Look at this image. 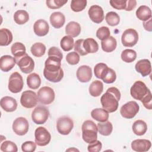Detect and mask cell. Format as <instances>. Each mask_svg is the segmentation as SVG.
<instances>
[{
	"mask_svg": "<svg viewBox=\"0 0 152 152\" xmlns=\"http://www.w3.org/2000/svg\"><path fill=\"white\" fill-rule=\"evenodd\" d=\"M121 99L119 90L115 87L109 88L100 98V102L104 109L109 113L115 112L118 107V102Z\"/></svg>",
	"mask_w": 152,
	"mask_h": 152,
	"instance_id": "cell-1",
	"label": "cell"
},
{
	"mask_svg": "<svg viewBox=\"0 0 152 152\" xmlns=\"http://www.w3.org/2000/svg\"><path fill=\"white\" fill-rule=\"evenodd\" d=\"M82 137L83 140L88 144L96 141L97 139V126L90 120L84 121L81 126Z\"/></svg>",
	"mask_w": 152,
	"mask_h": 152,
	"instance_id": "cell-2",
	"label": "cell"
},
{
	"mask_svg": "<svg viewBox=\"0 0 152 152\" xmlns=\"http://www.w3.org/2000/svg\"><path fill=\"white\" fill-rule=\"evenodd\" d=\"M16 64L19 66L20 70L25 74L31 72L34 68L33 59L28 55L27 53L18 57L14 58Z\"/></svg>",
	"mask_w": 152,
	"mask_h": 152,
	"instance_id": "cell-3",
	"label": "cell"
},
{
	"mask_svg": "<svg viewBox=\"0 0 152 152\" xmlns=\"http://www.w3.org/2000/svg\"><path fill=\"white\" fill-rule=\"evenodd\" d=\"M150 91L144 83L141 81H137L131 87L130 93L134 99L141 101Z\"/></svg>",
	"mask_w": 152,
	"mask_h": 152,
	"instance_id": "cell-4",
	"label": "cell"
},
{
	"mask_svg": "<svg viewBox=\"0 0 152 152\" xmlns=\"http://www.w3.org/2000/svg\"><path fill=\"white\" fill-rule=\"evenodd\" d=\"M24 86L23 77L18 72H13L9 78L8 89L13 93H18L20 92Z\"/></svg>",
	"mask_w": 152,
	"mask_h": 152,
	"instance_id": "cell-5",
	"label": "cell"
},
{
	"mask_svg": "<svg viewBox=\"0 0 152 152\" xmlns=\"http://www.w3.org/2000/svg\"><path fill=\"white\" fill-rule=\"evenodd\" d=\"M49 114V111L47 107L43 106H38L32 112V121L37 125L43 124L48 120Z\"/></svg>",
	"mask_w": 152,
	"mask_h": 152,
	"instance_id": "cell-6",
	"label": "cell"
},
{
	"mask_svg": "<svg viewBox=\"0 0 152 152\" xmlns=\"http://www.w3.org/2000/svg\"><path fill=\"white\" fill-rule=\"evenodd\" d=\"M37 97L39 102L43 104H49L52 103L55 97L53 90L48 86L40 88L37 92Z\"/></svg>",
	"mask_w": 152,
	"mask_h": 152,
	"instance_id": "cell-7",
	"label": "cell"
},
{
	"mask_svg": "<svg viewBox=\"0 0 152 152\" xmlns=\"http://www.w3.org/2000/svg\"><path fill=\"white\" fill-rule=\"evenodd\" d=\"M74 127V122L70 118L64 116L59 118L56 122V128L58 132L62 135H68Z\"/></svg>",
	"mask_w": 152,
	"mask_h": 152,
	"instance_id": "cell-8",
	"label": "cell"
},
{
	"mask_svg": "<svg viewBox=\"0 0 152 152\" xmlns=\"http://www.w3.org/2000/svg\"><path fill=\"white\" fill-rule=\"evenodd\" d=\"M38 102L37 95L31 90H26L23 92L20 98L22 106L26 108H32L36 106Z\"/></svg>",
	"mask_w": 152,
	"mask_h": 152,
	"instance_id": "cell-9",
	"label": "cell"
},
{
	"mask_svg": "<svg viewBox=\"0 0 152 152\" xmlns=\"http://www.w3.org/2000/svg\"><path fill=\"white\" fill-rule=\"evenodd\" d=\"M139 105L135 101H130L124 104L121 109L120 113L126 119L133 118L139 111Z\"/></svg>",
	"mask_w": 152,
	"mask_h": 152,
	"instance_id": "cell-10",
	"label": "cell"
},
{
	"mask_svg": "<svg viewBox=\"0 0 152 152\" xmlns=\"http://www.w3.org/2000/svg\"><path fill=\"white\" fill-rule=\"evenodd\" d=\"M138 40V34L133 28L125 30L122 33L121 41L122 45L125 47H132L135 45Z\"/></svg>",
	"mask_w": 152,
	"mask_h": 152,
	"instance_id": "cell-11",
	"label": "cell"
},
{
	"mask_svg": "<svg viewBox=\"0 0 152 152\" xmlns=\"http://www.w3.org/2000/svg\"><path fill=\"white\" fill-rule=\"evenodd\" d=\"M35 142L39 146L48 145L51 140V135L44 127L40 126L36 129L34 132Z\"/></svg>",
	"mask_w": 152,
	"mask_h": 152,
	"instance_id": "cell-12",
	"label": "cell"
},
{
	"mask_svg": "<svg viewBox=\"0 0 152 152\" xmlns=\"http://www.w3.org/2000/svg\"><path fill=\"white\" fill-rule=\"evenodd\" d=\"M29 124L27 120L24 117L16 118L12 124V130L18 135H24L27 133Z\"/></svg>",
	"mask_w": 152,
	"mask_h": 152,
	"instance_id": "cell-13",
	"label": "cell"
},
{
	"mask_svg": "<svg viewBox=\"0 0 152 152\" xmlns=\"http://www.w3.org/2000/svg\"><path fill=\"white\" fill-rule=\"evenodd\" d=\"M88 14L92 21L99 24L104 20V12L102 8L97 5L91 6L88 10Z\"/></svg>",
	"mask_w": 152,
	"mask_h": 152,
	"instance_id": "cell-14",
	"label": "cell"
},
{
	"mask_svg": "<svg viewBox=\"0 0 152 152\" xmlns=\"http://www.w3.org/2000/svg\"><path fill=\"white\" fill-rule=\"evenodd\" d=\"M77 79L81 83L88 82L92 77V71L88 65H82L80 66L76 73Z\"/></svg>",
	"mask_w": 152,
	"mask_h": 152,
	"instance_id": "cell-15",
	"label": "cell"
},
{
	"mask_svg": "<svg viewBox=\"0 0 152 152\" xmlns=\"http://www.w3.org/2000/svg\"><path fill=\"white\" fill-rule=\"evenodd\" d=\"M135 70L140 73L142 77H146L150 74L151 72V66L150 61L147 59L138 61L135 65Z\"/></svg>",
	"mask_w": 152,
	"mask_h": 152,
	"instance_id": "cell-16",
	"label": "cell"
},
{
	"mask_svg": "<svg viewBox=\"0 0 152 152\" xmlns=\"http://www.w3.org/2000/svg\"><path fill=\"white\" fill-rule=\"evenodd\" d=\"M34 33L38 36H44L46 35L49 30V26L48 22L43 19L37 20L33 26Z\"/></svg>",
	"mask_w": 152,
	"mask_h": 152,
	"instance_id": "cell-17",
	"label": "cell"
},
{
	"mask_svg": "<svg viewBox=\"0 0 152 152\" xmlns=\"http://www.w3.org/2000/svg\"><path fill=\"white\" fill-rule=\"evenodd\" d=\"M151 146L150 141L145 139L135 140L131 142V148L134 151L138 152L147 151Z\"/></svg>",
	"mask_w": 152,
	"mask_h": 152,
	"instance_id": "cell-18",
	"label": "cell"
},
{
	"mask_svg": "<svg viewBox=\"0 0 152 152\" xmlns=\"http://www.w3.org/2000/svg\"><path fill=\"white\" fill-rule=\"evenodd\" d=\"M0 104L2 109L7 112H14L17 107V103L16 100L14 98L10 96L3 97L1 99Z\"/></svg>",
	"mask_w": 152,
	"mask_h": 152,
	"instance_id": "cell-19",
	"label": "cell"
},
{
	"mask_svg": "<svg viewBox=\"0 0 152 152\" xmlns=\"http://www.w3.org/2000/svg\"><path fill=\"white\" fill-rule=\"evenodd\" d=\"M99 78L102 80L105 83L110 84L116 80V74L113 69L109 68L106 65L101 71Z\"/></svg>",
	"mask_w": 152,
	"mask_h": 152,
	"instance_id": "cell-20",
	"label": "cell"
},
{
	"mask_svg": "<svg viewBox=\"0 0 152 152\" xmlns=\"http://www.w3.org/2000/svg\"><path fill=\"white\" fill-rule=\"evenodd\" d=\"M61 59L55 57L49 56L45 62V69L49 71H57L61 67Z\"/></svg>",
	"mask_w": 152,
	"mask_h": 152,
	"instance_id": "cell-21",
	"label": "cell"
},
{
	"mask_svg": "<svg viewBox=\"0 0 152 152\" xmlns=\"http://www.w3.org/2000/svg\"><path fill=\"white\" fill-rule=\"evenodd\" d=\"M14 58L10 55H4L0 59V68L4 72L10 71L15 65Z\"/></svg>",
	"mask_w": 152,
	"mask_h": 152,
	"instance_id": "cell-22",
	"label": "cell"
},
{
	"mask_svg": "<svg viewBox=\"0 0 152 152\" xmlns=\"http://www.w3.org/2000/svg\"><path fill=\"white\" fill-rule=\"evenodd\" d=\"M50 22L54 28H59L65 22V15L61 12H54L50 16Z\"/></svg>",
	"mask_w": 152,
	"mask_h": 152,
	"instance_id": "cell-23",
	"label": "cell"
},
{
	"mask_svg": "<svg viewBox=\"0 0 152 152\" xmlns=\"http://www.w3.org/2000/svg\"><path fill=\"white\" fill-rule=\"evenodd\" d=\"M43 75L48 81L53 83H58L64 77V71L62 68L57 71H49L44 68Z\"/></svg>",
	"mask_w": 152,
	"mask_h": 152,
	"instance_id": "cell-24",
	"label": "cell"
},
{
	"mask_svg": "<svg viewBox=\"0 0 152 152\" xmlns=\"http://www.w3.org/2000/svg\"><path fill=\"white\" fill-rule=\"evenodd\" d=\"M91 117L99 122L107 121L109 118V112L103 108H96L91 112Z\"/></svg>",
	"mask_w": 152,
	"mask_h": 152,
	"instance_id": "cell-25",
	"label": "cell"
},
{
	"mask_svg": "<svg viewBox=\"0 0 152 152\" xmlns=\"http://www.w3.org/2000/svg\"><path fill=\"white\" fill-rule=\"evenodd\" d=\"M65 33L72 37L78 36L81 33V26L75 21L69 22L65 27Z\"/></svg>",
	"mask_w": 152,
	"mask_h": 152,
	"instance_id": "cell-26",
	"label": "cell"
},
{
	"mask_svg": "<svg viewBox=\"0 0 152 152\" xmlns=\"http://www.w3.org/2000/svg\"><path fill=\"white\" fill-rule=\"evenodd\" d=\"M102 49L105 52H112L116 48L117 42L113 36H109L106 39L101 42Z\"/></svg>",
	"mask_w": 152,
	"mask_h": 152,
	"instance_id": "cell-27",
	"label": "cell"
},
{
	"mask_svg": "<svg viewBox=\"0 0 152 152\" xmlns=\"http://www.w3.org/2000/svg\"><path fill=\"white\" fill-rule=\"evenodd\" d=\"M136 16L139 20L146 21L151 18V11L148 7L141 5L137 10Z\"/></svg>",
	"mask_w": 152,
	"mask_h": 152,
	"instance_id": "cell-28",
	"label": "cell"
},
{
	"mask_svg": "<svg viewBox=\"0 0 152 152\" xmlns=\"http://www.w3.org/2000/svg\"><path fill=\"white\" fill-rule=\"evenodd\" d=\"M83 48L87 53H94L98 51L99 45L93 38H87L84 40Z\"/></svg>",
	"mask_w": 152,
	"mask_h": 152,
	"instance_id": "cell-29",
	"label": "cell"
},
{
	"mask_svg": "<svg viewBox=\"0 0 152 152\" xmlns=\"http://www.w3.org/2000/svg\"><path fill=\"white\" fill-rule=\"evenodd\" d=\"M89 93L93 97L99 96L103 90V84L101 81L95 80L93 81L89 87Z\"/></svg>",
	"mask_w": 152,
	"mask_h": 152,
	"instance_id": "cell-30",
	"label": "cell"
},
{
	"mask_svg": "<svg viewBox=\"0 0 152 152\" xmlns=\"http://www.w3.org/2000/svg\"><path fill=\"white\" fill-rule=\"evenodd\" d=\"M12 34L11 31L5 28L0 30V45L8 46L12 41Z\"/></svg>",
	"mask_w": 152,
	"mask_h": 152,
	"instance_id": "cell-31",
	"label": "cell"
},
{
	"mask_svg": "<svg viewBox=\"0 0 152 152\" xmlns=\"http://www.w3.org/2000/svg\"><path fill=\"white\" fill-rule=\"evenodd\" d=\"M134 133L138 136L144 135L147 130V124L142 120L135 121L132 126Z\"/></svg>",
	"mask_w": 152,
	"mask_h": 152,
	"instance_id": "cell-32",
	"label": "cell"
},
{
	"mask_svg": "<svg viewBox=\"0 0 152 152\" xmlns=\"http://www.w3.org/2000/svg\"><path fill=\"white\" fill-rule=\"evenodd\" d=\"M27 84L29 88L31 89L38 88L41 84L40 76L36 73H31L27 77Z\"/></svg>",
	"mask_w": 152,
	"mask_h": 152,
	"instance_id": "cell-33",
	"label": "cell"
},
{
	"mask_svg": "<svg viewBox=\"0 0 152 152\" xmlns=\"http://www.w3.org/2000/svg\"><path fill=\"white\" fill-rule=\"evenodd\" d=\"M97 130L99 132L104 136L109 135L113 130V125L109 121L99 122L97 124Z\"/></svg>",
	"mask_w": 152,
	"mask_h": 152,
	"instance_id": "cell-34",
	"label": "cell"
},
{
	"mask_svg": "<svg viewBox=\"0 0 152 152\" xmlns=\"http://www.w3.org/2000/svg\"><path fill=\"white\" fill-rule=\"evenodd\" d=\"M14 21L18 24H24L28 21L29 15L26 11L19 10L14 13Z\"/></svg>",
	"mask_w": 152,
	"mask_h": 152,
	"instance_id": "cell-35",
	"label": "cell"
},
{
	"mask_svg": "<svg viewBox=\"0 0 152 152\" xmlns=\"http://www.w3.org/2000/svg\"><path fill=\"white\" fill-rule=\"evenodd\" d=\"M30 51L31 54L35 57H41L42 56L46 51V46L44 44L37 42L34 43L30 49Z\"/></svg>",
	"mask_w": 152,
	"mask_h": 152,
	"instance_id": "cell-36",
	"label": "cell"
},
{
	"mask_svg": "<svg viewBox=\"0 0 152 152\" xmlns=\"http://www.w3.org/2000/svg\"><path fill=\"white\" fill-rule=\"evenodd\" d=\"M137 58V53L135 50L130 49L124 50L121 53L122 60L126 63L132 62Z\"/></svg>",
	"mask_w": 152,
	"mask_h": 152,
	"instance_id": "cell-37",
	"label": "cell"
},
{
	"mask_svg": "<svg viewBox=\"0 0 152 152\" xmlns=\"http://www.w3.org/2000/svg\"><path fill=\"white\" fill-rule=\"evenodd\" d=\"M11 50L12 54L14 55V58L18 57L24 55L26 51L25 46L21 42H15L11 47Z\"/></svg>",
	"mask_w": 152,
	"mask_h": 152,
	"instance_id": "cell-38",
	"label": "cell"
},
{
	"mask_svg": "<svg viewBox=\"0 0 152 152\" xmlns=\"http://www.w3.org/2000/svg\"><path fill=\"white\" fill-rule=\"evenodd\" d=\"M60 45L64 51H69L74 48V39L69 36H65L61 40Z\"/></svg>",
	"mask_w": 152,
	"mask_h": 152,
	"instance_id": "cell-39",
	"label": "cell"
},
{
	"mask_svg": "<svg viewBox=\"0 0 152 152\" xmlns=\"http://www.w3.org/2000/svg\"><path fill=\"white\" fill-rule=\"evenodd\" d=\"M105 20L107 24L110 26H117L120 22V17L119 15L113 11L107 12L105 16Z\"/></svg>",
	"mask_w": 152,
	"mask_h": 152,
	"instance_id": "cell-40",
	"label": "cell"
},
{
	"mask_svg": "<svg viewBox=\"0 0 152 152\" xmlns=\"http://www.w3.org/2000/svg\"><path fill=\"white\" fill-rule=\"evenodd\" d=\"M86 0H72L71 2V8L74 12L83 11L87 5Z\"/></svg>",
	"mask_w": 152,
	"mask_h": 152,
	"instance_id": "cell-41",
	"label": "cell"
},
{
	"mask_svg": "<svg viewBox=\"0 0 152 152\" xmlns=\"http://www.w3.org/2000/svg\"><path fill=\"white\" fill-rule=\"evenodd\" d=\"M1 150L2 151H12L17 152L18 151L17 145L11 141H5L1 145Z\"/></svg>",
	"mask_w": 152,
	"mask_h": 152,
	"instance_id": "cell-42",
	"label": "cell"
},
{
	"mask_svg": "<svg viewBox=\"0 0 152 152\" xmlns=\"http://www.w3.org/2000/svg\"><path fill=\"white\" fill-rule=\"evenodd\" d=\"M110 32L109 28L106 26L100 27L96 31L97 37L101 40H103L108 38L110 36Z\"/></svg>",
	"mask_w": 152,
	"mask_h": 152,
	"instance_id": "cell-43",
	"label": "cell"
},
{
	"mask_svg": "<svg viewBox=\"0 0 152 152\" xmlns=\"http://www.w3.org/2000/svg\"><path fill=\"white\" fill-rule=\"evenodd\" d=\"M68 2V0H47L46 5L50 9H58L62 7Z\"/></svg>",
	"mask_w": 152,
	"mask_h": 152,
	"instance_id": "cell-44",
	"label": "cell"
},
{
	"mask_svg": "<svg viewBox=\"0 0 152 152\" xmlns=\"http://www.w3.org/2000/svg\"><path fill=\"white\" fill-rule=\"evenodd\" d=\"M66 62L72 65L78 64L80 61V56L76 52H71L68 53L66 56Z\"/></svg>",
	"mask_w": 152,
	"mask_h": 152,
	"instance_id": "cell-45",
	"label": "cell"
},
{
	"mask_svg": "<svg viewBox=\"0 0 152 152\" xmlns=\"http://www.w3.org/2000/svg\"><path fill=\"white\" fill-rule=\"evenodd\" d=\"M84 39H78L76 40L74 44V50L81 56H84L88 53L85 51L83 48Z\"/></svg>",
	"mask_w": 152,
	"mask_h": 152,
	"instance_id": "cell-46",
	"label": "cell"
},
{
	"mask_svg": "<svg viewBox=\"0 0 152 152\" xmlns=\"http://www.w3.org/2000/svg\"><path fill=\"white\" fill-rule=\"evenodd\" d=\"M126 0H111L109 1L110 5L116 10H125L126 7Z\"/></svg>",
	"mask_w": 152,
	"mask_h": 152,
	"instance_id": "cell-47",
	"label": "cell"
},
{
	"mask_svg": "<svg viewBox=\"0 0 152 152\" xmlns=\"http://www.w3.org/2000/svg\"><path fill=\"white\" fill-rule=\"evenodd\" d=\"M36 148V145L33 141H26L21 145V150L24 152H33Z\"/></svg>",
	"mask_w": 152,
	"mask_h": 152,
	"instance_id": "cell-48",
	"label": "cell"
},
{
	"mask_svg": "<svg viewBox=\"0 0 152 152\" xmlns=\"http://www.w3.org/2000/svg\"><path fill=\"white\" fill-rule=\"evenodd\" d=\"M102 142L97 140L94 142L89 144V145L87 147L88 151L90 152H99L102 150Z\"/></svg>",
	"mask_w": 152,
	"mask_h": 152,
	"instance_id": "cell-49",
	"label": "cell"
},
{
	"mask_svg": "<svg viewBox=\"0 0 152 152\" xmlns=\"http://www.w3.org/2000/svg\"><path fill=\"white\" fill-rule=\"evenodd\" d=\"M144 106L149 110H151L152 109V97H151V93L150 91L142 99L141 101Z\"/></svg>",
	"mask_w": 152,
	"mask_h": 152,
	"instance_id": "cell-50",
	"label": "cell"
},
{
	"mask_svg": "<svg viewBox=\"0 0 152 152\" xmlns=\"http://www.w3.org/2000/svg\"><path fill=\"white\" fill-rule=\"evenodd\" d=\"M48 56H55L62 59L63 58V55L59 48L53 46L51 47L48 50Z\"/></svg>",
	"mask_w": 152,
	"mask_h": 152,
	"instance_id": "cell-51",
	"label": "cell"
},
{
	"mask_svg": "<svg viewBox=\"0 0 152 152\" xmlns=\"http://www.w3.org/2000/svg\"><path fill=\"white\" fill-rule=\"evenodd\" d=\"M137 5V1L135 0H128L126 1V7L125 8L126 11H132L135 8Z\"/></svg>",
	"mask_w": 152,
	"mask_h": 152,
	"instance_id": "cell-52",
	"label": "cell"
},
{
	"mask_svg": "<svg viewBox=\"0 0 152 152\" xmlns=\"http://www.w3.org/2000/svg\"><path fill=\"white\" fill-rule=\"evenodd\" d=\"M143 26L145 30L151 31V18L146 21H144Z\"/></svg>",
	"mask_w": 152,
	"mask_h": 152,
	"instance_id": "cell-53",
	"label": "cell"
},
{
	"mask_svg": "<svg viewBox=\"0 0 152 152\" xmlns=\"http://www.w3.org/2000/svg\"><path fill=\"white\" fill-rule=\"evenodd\" d=\"M69 150H71V151H72V150H75V151H78V150H77V149H74V148H73V149H71V148H70V149H68V150H67L66 151H69Z\"/></svg>",
	"mask_w": 152,
	"mask_h": 152,
	"instance_id": "cell-54",
	"label": "cell"
}]
</instances>
